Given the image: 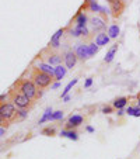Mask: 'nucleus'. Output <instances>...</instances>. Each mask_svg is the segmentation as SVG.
<instances>
[{
  "label": "nucleus",
  "instance_id": "nucleus-1",
  "mask_svg": "<svg viewBox=\"0 0 140 159\" xmlns=\"http://www.w3.org/2000/svg\"><path fill=\"white\" fill-rule=\"evenodd\" d=\"M53 80V76L51 75L45 73L42 70L36 69L34 68V72H32V82H34V85L38 87V89H45V87H48Z\"/></svg>",
  "mask_w": 140,
  "mask_h": 159
},
{
  "label": "nucleus",
  "instance_id": "nucleus-2",
  "mask_svg": "<svg viewBox=\"0 0 140 159\" xmlns=\"http://www.w3.org/2000/svg\"><path fill=\"white\" fill-rule=\"evenodd\" d=\"M17 90H20L21 93H24L31 100L38 99V87L34 85L32 80H20L17 85Z\"/></svg>",
  "mask_w": 140,
  "mask_h": 159
},
{
  "label": "nucleus",
  "instance_id": "nucleus-3",
  "mask_svg": "<svg viewBox=\"0 0 140 159\" xmlns=\"http://www.w3.org/2000/svg\"><path fill=\"white\" fill-rule=\"evenodd\" d=\"M10 97H11V103L17 109H28L32 104V100L27 97L24 93H21L20 90H11L10 92Z\"/></svg>",
  "mask_w": 140,
  "mask_h": 159
},
{
  "label": "nucleus",
  "instance_id": "nucleus-4",
  "mask_svg": "<svg viewBox=\"0 0 140 159\" xmlns=\"http://www.w3.org/2000/svg\"><path fill=\"white\" fill-rule=\"evenodd\" d=\"M0 115L6 121H13L17 118V107L13 103H0Z\"/></svg>",
  "mask_w": 140,
  "mask_h": 159
},
{
  "label": "nucleus",
  "instance_id": "nucleus-5",
  "mask_svg": "<svg viewBox=\"0 0 140 159\" xmlns=\"http://www.w3.org/2000/svg\"><path fill=\"white\" fill-rule=\"evenodd\" d=\"M63 61H64V66H66L67 69H73V68L76 66L79 58H77L76 52H74L73 49H70V51H67V52L63 55Z\"/></svg>",
  "mask_w": 140,
  "mask_h": 159
},
{
  "label": "nucleus",
  "instance_id": "nucleus-6",
  "mask_svg": "<svg viewBox=\"0 0 140 159\" xmlns=\"http://www.w3.org/2000/svg\"><path fill=\"white\" fill-rule=\"evenodd\" d=\"M84 121V117L80 114H73L69 117L67 122H66V130H74L77 127H80Z\"/></svg>",
  "mask_w": 140,
  "mask_h": 159
},
{
  "label": "nucleus",
  "instance_id": "nucleus-7",
  "mask_svg": "<svg viewBox=\"0 0 140 159\" xmlns=\"http://www.w3.org/2000/svg\"><path fill=\"white\" fill-rule=\"evenodd\" d=\"M74 52H76L77 58L81 59V61H86L90 58V54H88V45L87 44H79L74 49Z\"/></svg>",
  "mask_w": 140,
  "mask_h": 159
},
{
  "label": "nucleus",
  "instance_id": "nucleus-8",
  "mask_svg": "<svg viewBox=\"0 0 140 159\" xmlns=\"http://www.w3.org/2000/svg\"><path fill=\"white\" fill-rule=\"evenodd\" d=\"M87 8L90 11H94V13H101V14H108V8L102 7L100 4L97 3L95 0H87Z\"/></svg>",
  "mask_w": 140,
  "mask_h": 159
},
{
  "label": "nucleus",
  "instance_id": "nucleus-9",
  "mask_svg": "<svg viewBox=\"0 0 140 159\" xmlns=\"http://www.w3.org/2000/svg\"><path fill=\"white\" fill-rule=\"evenodd\" d=\"M111 10H112V16L118 18V17L122 14V11L125 10V3L123 0H118L115 3H111Z\"/></svg>",
  "mask_w": 140,
  "mask_h": 159
},
{
  "label": "nucleus",
  "instance_id": "nucleus-10",
  "mask_svg": "<svg viewBox=\"0 0 140 159\" xmlns=\"http://www.w3.org/2000/svg\"><path fill=\"white\" fill-rule=\"evenodd\" d=\"M64 31L66 30L64 28H59L58 31H56L55 34H53V37L51 38V48H53V49H58L60 47V38H62V35L64 34Z\"/></svg>",
  "mask_w": 140,
  "mask_h": 159
},
{
  "label": "nucleus",
  "instance_id": "nucleus-11",
  "mask_svg": "<svg viewBox=\"0 0 140 159\" xmlns=\"http://www.w3.org/2000/svg\"><path fill=\"white\" fill-rule=\"evenodd\" d=\"M91 25H92V28L95 30V31H101V30H104L105 27H107L105 20L104 18H101V17H92L91 18Z\"/></svg>",
  "mask_w": 140,
  "mask_h": 159
},
{
  "label": "nucleus",
  "instance_id": "nucleus-12",
  "mask_svg": "<svg viewBox=\"0 0 140 159\" xmlns=\"http://www.w3.org/2000/svg\"><path fill=\"white\" fill-rule=\"evenodd\" d=\"M66 72H67V68H66V66L56 65L55 66V70H53V78H55L56 80H62V79L64 78Z\"/></svg>",
  "mask_w": 140,
  "mask_h": 159
},
{
  "label": "nucleus",
  "instance_id": "nucleus-13",
  "mask_svg": "<svg viewBox=\"0 0 140 159\" xmlns=\"http://www.w3.org/2000/svg\"><path fill=\"white\" fill-rule=\"evenodd\" d=\"M109 40H111V38H109L108 34H107V33H102V31H101V33L97 34L95 44L98 45V47H102V45H107V44H108Z\"/></svg>",
  "mask_w": 140,
  "mask_h": 159
},
{
  "label": "nucleus",
  "instance_id": "nucleus-14",
  "mask_svg": "<svg viewBox=\"0 0 140 159\" xmlns=\"http://www.w3.org/2000/svg\"><path fill=\"white\" fill-rule=\"evenodd\" d=\"M87 16L84 13H77V16L74 17V23H76V27H87Z\"/></svg>",
  "mask_w": 140,
  "mask_h": 159
},
{
  "label": "nucleus",
  "instance_id": "nucleus-15",
  "mask_svg": "<svg viewBox=\"0 0 140 159\" xmlns=\"http://www.w3.org/2000/svg\"><path fill=\"white\" fill-rule=\"evenodd\" d=\"M60 137L69 138V139H72V141H77L79 139V134H77L76 130H62L60 131Z\"/></svg>",
  "mask_w": 140,
  "mask_h": 159
},
{
  "label": "nucleus",
  "instance_id": "nucleus-16",
  "mask_svg": "<svg viewBox=\"0 0 140 159\" xmlns=\"http://www.w3.org/2000/svg\"><path fill=\"white\" fill-rule=\"evenodd\" d=\"M63 61V57L60 55V54H51L48 57V63L49 65H60V62Z\"/></svg>",
  "mask_w": 140,
  "mask_h": 159
},
{
  "label": "nucleus",
  "instance_id": "nucleus-17",
  "mask_svg": "<svg viewBox=\"0 0 140 159\" xmlns=\"http://www.w3.org/2000/svg\"><path fill=\"white\" fill-rule=\"evenodd\" d=\"M126 106H128V97H118V99H115V102L112 103V107L116 109V110L125 109Z\"/></svg>",
  "mask_w": 140,
  "mask_h": 159
},
{
  "label": "nucleus",
  "instance_id": "nucleus-18",
  "mask_svg": "<svg viewBox=\"0 0 140 159\" xmlns=\"http://www.w3.org/2000/svg\"><path fill=\"white\" fill-rule=\"evenodd\" d=\"M36 69H39V70H42V72H45V73L53 76V70H55V68H52V65H49V63H42V62H39V63L36 65Z\"/></svg>",
  "mask_w": 140,
  "mask_h": 159
},
{
  "label": "nucleus",
  "instance_id": "nucleus-19",
  "mask_svg": "<svg viewBox=\"0 0 140 159\" xmlns=\"http://www.w3.org/2000/svg\"><path fill=\"white\" fill-rule=\"evenodd\" d=\"M116 49H118V45L112 47V48L108 51V54H107V55H105V58H104V62H105V63H111V62L114 61V58H115V54H116Z\"/></svg>",
  "mask_w": 140,
  "mask_h": 159
},
{
  "label": "nucleus",
  "instance_id": "nucleus-20",
  "mask_svg": "<svg viewBox=\"0 0 140 159\" xmlns=\"http://www.w3.org/2000/svg\"><path fill=\"white\" fill-rule=\"evenodd\" d=\"M52 109L51 107H48L46 110L44 111V115H42V118L39 120V124H44L45 121H51V117H52Z\"/></svg>",
  "mask_w": 140,
  "mask_h": 159
},
{
  "label": "nucleus",
  "instance_id": "nucleus-21",
  "mask_svg": "<svg viewBox=\"0 0 140 159\" xmlns=\"http://www.w3.org/2000/svg\"><path fill=\"white\" fill-rule=\"evenodd\" d=\"M108 35H109V38H116L118 35H119V27L116 24H114V25H111L108 28Z\"/></svg>",
  "mask_w": 140,
  "mask_h": 159
},
{
  "label": "nucleus",
  "instance_id": "nucleus-22",
  "mask_svg": "<svg viewBox=\"0 0 140 159\" xmlns=\"http://www.w3.org/2000/svg\"><path fill=\"white\" fill-rule=\"evenodd\" d=\"M77 82H79V79H73L72 82H69V85L66 86V87H64V90H63V92H62V94H60V97L63 99L64 96H67V93H69V92H70V90H72V87H73V86H74V85H76Z\"/></svg>",
  "mask_w": 140,
  "mask_h": 159
},
{
  "label": "nucleus",
  "instance_id": "nucleus-23",
  "mask_svg": "<svg viewBox=\"0 0 140 159\" xmlns=\"http://www.w3.org/2000/svg\"><path fill=\"white\" fill-rule=\"evenodd\" d=\"M87 45H88V54H90V57L95 55V54L98 52V49H100V47H98L95 42H91V44H87Z\"/></svg>",
  "mask_w": 140,
  "mask_h": 159
},
{
  "label": "nucleus",
  "instance_id": "nucleus-24",
  "mask_svg": "<svg viewBox=\"0 0 140 159\" xmlns=\"http://www.w3.org/2000/svg\"><path fill=\"white\" fill-rule=\"evenodd\" d=\"M62 118H63V111L58 110V111H53V113H52L51 121H59V120H62Z\"/></svg>",
  "mask_w": 140,
  "mask_h": 159
},
{
  "label": "nucleus",
  "instance_id": "nucleus-25",
  "mask_svg": "<svg viewBox=\"0 0 140 159\" xmlns=\"http://www.w3.org/2000/svg\"><path fill=\"white\" fill-rule=\"evenodd\" d=\"M27 114H28L27 109H17V118L23 120V118H25V117H27Z\"/></svg>",
  "mask_w": 140,
  "mask_h": 159
},
{
  "label": "nucleus",
  "instance_id": "nucleus-26",
  "mask_svg": "<svg viewBox=\"0 0 140 159\" xmlns=\"http://www.w3.org/2000/svg\"><path fill=\"white\" fill-rule=\"evenodd\" d=\"M42 134L48 135V137H52V135L56 134V130L55 128H51V127H49V128H44V130H42Z\"/></svg>",
  "mask_w": 140,
  "mask_h": 159
},
{
  "label": "nucleus",
  "instance_id": "nucleus-27",
  "mask_svg": "<svg viewBox=\"0 0 140 159\" xmlns=\"http://www.w3.org/2000/svg\"><path fill=\"white\" fill-rule=\"evenodd\" d=\"M102 113L104 114H111L112 111H114V107H111V106H105V107H102Z\"/></svg>",
  "mask_w": 140,
  "mask_h": 159
},
{
  "label": "nucleus",
  "instance_id": "nucleus-28",
  "mask_svg": "<svg viewBox=\"0 0 140 159\" xmlns=\"http://www.w3.org/2000/svg\"><path fill=\"white\" fill-rule=\"evenodd\" d=\"M8 124H10V122H8V121H6V120H4L3 117L0 115V127H4V128H7V127H8Z\"/></svg>",
  "mask_w": 140,
  "mask_h": 159
},
{
  "label": "nucleus",
  "instance_id": "nucleus-29",
  "mask_svg": "<svg viewBox=\"0 0 140 159\" xmlns=\"http://www.w3.org/2000/svg\"><path fill=\"white\" fill-rule=\"evenodd\" d=\"M91 85H92V78L86 79V82H84V87H90Z\"/></svg>",
  "mask_w": 140,
  "mask_h": 159
},
{
  "label": "nucleus",
  "instance_id": "nucleus-30",
  "mask_svg": "<svg viewBox=\"0 0 140 159\" xmlns=\"http://www.w3.org/2000/svg\"><path fill=\"white\" fill-rule=\"evenodd\" d=\"M133 113H135V107L129 106L128 109H126V114H128V115H133Z\"/></svg>",
  "mask_w": 140,
  "mask_h": 159
},
{
  "label": "nucleus",
  "instance_id": "nucleus-31",
  "mask_svg": "<svg viewBox=\"0 0 140 159\" xmlns=\"http://www.w3.org/2000/svg\"><path fill=\"white\" fill-rule=\"evenodd\" d=\"M133 117H140V107H135V113H133Z\"/></svg>",
  "mask_w": 140,
  "mask_h": 159
},
{
  "label": "nucleus",
  "instance_id": "nucleus-32",
  "mask_svg": "<svg viewBox=\"0 0 140 159\" xmlns=\"http://www.w3.org/2000/svg\"><path fill=\"white\" fill-rule=\"evenodd\" d=\"M8 97V94H6V93H3V94H0V103H4V100Z\"/></svg>",
  "mask_w": 140,
  "mask_h": 159
},
{
  "label": "nucleus",
  "instance_id": "nucleus-33",
  "mask_svg": "<svg viewBox=\"0 0 140 159\" xmlns=\"http://www.w3.org/2000/svg\"><path fill=\"white\" fill-rule=\"evenodd\" d=\"M116 114L119 115V117H122V115L125 114V111H123V109H119V110H118V113H116Z\"/></svg>",
  "mask_w": 140,
  "mask_h": 159
},
{
  "label": "nucleus",
  "instance_id": "nucleus-34",
  "mask_svg": "<svg viewBox=\"0 0 140 159\" xmlns=\"http://www.w3.org/2000/svg\"><path fill=\"white\" fill-rule=\"evenodd\" d=\"M59 86H60V83H59V82H55V83L52 85V89H58Z\"/></svg>",
  "mask_w": 140,
  "mask_h": 159
},
{
  "label": "nucleus",
  "instance_id": "nucleus-35",
  "mask_svg": "<svg viewBox=\"0 0 140 159\" xmlns=\"http://www.w3.org/2000/svg\"><path fill=\"white\" fill-rule=\"evenodd\" d=\"M4 132H6V130H4V127H0V137H3Z\"/></svg>",
  "mask_w": 140,
  "mask_h": 159
},
{
  "label": "nucleus",
  "instance_id": "nucleus-36",
  "mask_svg": "<svg viewBox=\"0 0 140 159\" xmlns=\"http://www.w3.org/2000/svg\"><path fill=\"white\" fill-rule=\"evenodd\" d=\"M86 130H87V132H94V131H95L94 128H92V127H90V125H88L87 128H86Z\"/></svg>",
  "mask_w": 140,
  "mask_h": 159
},
{
  "label": "nucleus",
  "instance_id": "nucleus-37",
  "mask_svg": "<svg viewBox=\"0 0 140 159\" xmlns=\"http://www.w3.org/2000/svg\"><path fill=\"white\" fill-rule=\"evenodd\" d=\"M69 100H70V96H64V97H63V102L64 103H67Z\"/></svg>",
  "mask_w": 140,
  "mask_h": 159
},
{
  "label": "nucleus",
  "instance_id": "nucleus-38",
  "mask_svg": "<svg viewBox=\"0 0 140 159\" xmlns=\"http://www.w3.org/2000/svg\"><path fill=\"white\" fill-rule=\"evenodd\" d=\"M137 103H139V107H140V93L137 94Z\"/></svg>",
  "mask_w": 140,
  "mask_h": 159
},
{
  "label": "nucleus",
  "instance_id": "nucleus-39",
  "mask_svg": "<svg viewBox=\"0 0 140 159\" xmlns=\"http://www.w3.org/2000/svg\"><path fill=\"white\" fill-rule=\"evenodd\" d=\"M108 3H115V2H118V0H107Z\"/></svg>",
  "mask_w": 140,
  "mask_h": 159
}]
</instances>
